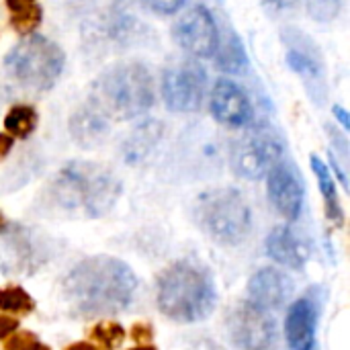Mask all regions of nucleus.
Returning a JSON list of instances; mask_svg holds the SVG:
<instances>
[{
	"instance_id": "nucleus-20",
	"label": "nucleus",
	"mask_w": 350,
	"mask_h": 350,
	"mask_svg": "<svg viewBox=\"0 0 350 350\" xmlns=\"http://www.w3.org/2000/svg\"><path fill=\"white\" fill-rule=\"evenodd\" d=\"M39 121V113L33 105H12L4 115V129L8 135L27 139L33 135Z\"/></svg>"
},
{
	"instance_id": "nucleus-2",
	"label": "nucleus",
	"mask_w": 350,
	"mask_h": 350,
	"mask_svg": "<svg viewBox=\"0 0 350 350\" xmlns=\"http://www.w3.org/2000/svg\"><path fill=\"white\" fill-rule=\"evenodd\" d=\"M156 306L162 316L176 324H195L209 318L217 306L211 271L193 258L168 265L156 281Z\"/></svg>"
},
{
	"instance_id": "nucleus-3",
	"label": "nucleus",
	"mask_w": 350,
	"mask_h": 350,
	"mask_svg": "<svg viewBox=\"0 0 350 350\" xmlns=\"http://www.w3.org/2000/svg\"><path fill=\"white\" fill-rule=\"evenodd\" d=\"M49 193L59 209L72 215L98 219L117 205L123 185L109 168L96 162L74 160L59 168L51 180Z\"/></svg>"
},
{
	"instance_id": "nucleus-21",
	"label": "nucleus",
	"mask_w": 350,
	"mask_h": 350,
	"mask_svg": "<svg viewBox=\"0 0 350 350\" xmlns=\"http://www.w3.org/2000/svg\"><path fill=\"white\" fill-rule=\"evenodd\" d=\"M0 312L6 316H29L35 312V299L21 285L0 287Z\"/></svg>"
},
{
	"instance_id": "nucleus-36",
	"label": "nucleus",
	"mask_w": 350,
	"mask_h": 350,
	"mask_svg": "<svg viewBox=\"0 0 350 350\" xmlns=\"http://www.w3.org/2000/svg\"><path fill=\"white\" fill-rule=\"evenodd\" d=\"M29 350H51V349H49L47 345H43L41 340H37V342H35V345H33Z\"/></svg>"
},
{
	"instance_id": "nucleus-26",
	"label": "nucleus",
	"mask_w": 350,
	"mask_h": 350,
	"mask_svg": "<svg viewBox=\"0 0 350 350\" xmlns=\"http://www.w3.org/2000/svg\"><path fill=\"white\" fill-rule=\"evenodd\" d=\"M39 338L29 330H14L4 338V350H29Z\"/></svg>"
},
{
	"instance_id": "nucleus-16",
	"label": "nucleus",
	"mask_w": 350,
	"mask_h": 350,
	"mask_svg": "<svg viewBox=\"0 0 350 350\" xmlns=\"http://www.w3.org/2000/svg\"><path fill=\"white\" fill-rule=\"evenodd\" d=\"M265 250L269 258L291 271H301L312 256L310 242L291 226L273 228L265 240Z\"/></svg>"
},
{
	"instance_id": "nucleus-35",
	"label": "nucleus",
	"mask_w": 350,
	"mask_h": 350,
	"mask_svg": "<svg viewBox=\"0 0 350 350\" xmlns=\"http://www.w3.org/2000/svg\"><path fill=\"white\" fill-rule=\"evenodd\" d=\"M64 350H98V347H94L92 342H86V340H80V342H74L70 347H66Z\"/></svg>"
},
{
	"instance_id": "nucleus-10",
	"label": "nucleus",
	"mask_w": 350,
	"mask_h": 350,
	"mask_svg": "<svg viewBox=\"0 0 350 350\" xmlns=\"http://www.w3.org/2000/svg\"><path fill=\"white\" fill-rule=\"evenodd\" d=\"M283 160L281 142L265 131H250L232 146L230 162L238 176L246 180L265 178Z\"/></svg>"
},
{
	"instance_id": "nucleus-19",
	"label": "nucleus",
	"mask_w": 350,
	"mask_h": 350,
	"mask_svg": "<svg viewBox=\"0 0 350 350\" xmlns=\"http://www.w3.org/2000/svg\"><path fill=\"white\" fill-rule=\"evenodd\" d=\"M213 57H215V64L221 72L240 76V74H246V70H248V55L244 51V45H242L240 37L232 31L224 41L219 37V43H217Z\"/></svg>"
},
{
	"instance_id": "nucleus-11",
	"label": "nucleus",
	"mask_w": 350,
	"mask_h": 350,
	"mask_svg": "<svg viewBox=\"0 0 350 350\" xmlns=\"http://www.w3.org/2000/svg\"><path fill=\"white\" fill-rule=\"evenodd\" d=\"M174 39L193 57H213L219 43V29L211 10L203 4L189 8L174 25Z\"/></svg>"
},
{
	"instance_id": "nucleus-13",
	"label": "nucleus",
	"mask_w": 350,
	"mask_h": 350,
	"mask_svg": "<svg viewBox=\"0 0 350 350\" xmlns=\"http://www.w3.org/2000/svg\"><path fill=\"white\" fill-rule=\"evenodd\" d=\"M320 320V299L316 291L295 299L285 316V340L291 350H316V332Z\"/></svg>"
},
{
	"instance_id": "nucleus-31",
	"label": "nucleus",
	"mask_w": 350,
	"mask_h": 350,
	"mask_svg": "<svg viewBox=\"0 0 350 350\" xmlns=\"http://www.w3.org/2000/svg\"><path fill=\"white\" fill-rule=\"evenodd\" d=\"M12 148H14V137L8 133H0V162L12 152Z\"/></svg>"
},
{
	"instance_id": "nucleus-12",
	"label": "nucleus",
	"mask_w": 350,
	"mask_h": 350,
	"mask_svg": "<svg viewBox=\"0 0 350 350\" xmlns=\"http://www.w3.org/2000/svg\"><path fill=\"white\" fill-rule=\"evenodd\" d=\"M293 291H295V283L285 271H279L275 267H265L250 277L246 285V301L258 310L273 314L291 299Z\"/></svg>"
},
{
	"instance_id": "nucleus-25",
	"label": "nucleus",
	"mask_w": 350,
	"mask_h": 350,
	"mask_svg": "<svg viewBox=\"0 0 350 350\" xmlns=\"http://www.w3.org/2000/svg\"><path fill=\"white\" fill-rule=\"evenodd\" d=\"M308 12L318 23L334 21L342 10V0H306Z\"/></svg>"
},
{
	"instance_id": "nucleus-32",
	"label": "nucleus",
	"mask_w": 350,
	"mask_h": 350,
	"mask_svg": "<svg viewBox=\"0 0 350 350\" xmlns=\"http://www.w3.org/2000/svg\"><path fill=\"white\" fill-rule=\"evenodd\" d=\"M332 111H334V117H336V119H338V121L342 123V127H345V129L349 131V129H350L349 111H347L345 107H340V105H334V109H332Z\"/></svg>"
},
{
	"instance_id": "nucleus-9",
	"label": "nucleus",
	"mask_w": 350,
	"mask_h": 350,
	"mask_svg": "<svg viewBox=\"0 0 350 350\" xmlns=\"http://www.w3.org/2000/svg\"><path fill=\"white\" fill-rule=\"evenodd\" d=\"M207 92V74L197 62H178L162 74V98L172 113H195Z\"/></svg>"
},
{
	"instance_id": "nucleus-37",
	"label": "nucleus",
	"mask_w": 350,
	"mask_h": 350,
	"mask_svg": "<svg viewBox=\"0 0 350 350\" xmlns=\"http://www.w3.org/2000/svg\"><path fill=\"white\" fill-rule=\"evenodd\" d=\"M129 350H158L156 347H152V345H137V347H133V349Z\"/></svg>"
},
{
	"instance_id": "nucleus-38",
	"label": "nucleus",
	"mask_w": 350,
	"mask_h": 350,
	"mask_svg": "<svg viewBox=\"0 0 350 350\" xmlns=\"http://www.w3.org/2000/svg\"><path fill=\"white\" fill-rule=\"evenodd\" d=\"M6 226H8V221H6V217H4V215L0 213V234H2L4 230H6Z\"/></svg>"
},
{
	"instance_id": "nucleus-5",
	"label": "nucleus",
	"mask_w": 350,
	"mask_h": 350,
	"mask_svg": "<svg viewBox=\"0 0 350 350\" xmlns=\"http://www.w3.org/2000/svg\"><path fill=\"white\" fill-rule=\"evenodd\" d=\"M193 219L201 232L224 246L242 244L254 221L248 201L232 187L201 193L193 203Z\"/></svg>"
},
{
	"instance_id": "nucleus-28",
	"label": "nucleus",
	"mask_w": 350,
	"mask_h": 350,
	"mask_svg": "<svg viewBox=\"0 0 350 350\" xmlns=\"http://www.w3.org/2000/svg\"><path fill=\"white\" fill-rule=\"evenodd\" d=\"M129 336H131V340L137 342V345H150V342L154 340L156 332H154V326H152L150 322H137V324L131 326Z\"/></svg>"
},
{
	"instance_id": "nucleus-4",
	"label": "nucleus",
	"mask_w": 350,
	"mask_h": 350,
	"mask_svg": "<svg viewBox=\"0 0 350 350\" xmlns=\"http://www.w3.org/2000/svg\"><path fill=\"white\" fill-rule=\"evenodd\" d=\"M154 80L142 64L113 66L94 82L92 103L107 117L135 119L146 115L154 107Z\"/></svg>"
},
{
	"instance_id": "nucleus-27",
	"label": "nucleus",
	"mask_w": 350,
	"mask_h": 350,
	"mask_svg": "<svg viewBox=\"0 0 350 350\" xmlns=\"http://www.w3.org/2000/svg\"><path fill=\"white\" fill-rule=\"evenodd\" d=\"M142 4L156 12V14H162V16H168V14H174L183 8L185 0H142Z\"/></svg>"
},
{
	"instance_id": "nucleus-18",
	"label": "nucleus",
	"mask_w": 350,
	"mask_h": 350,
	"mask_svg": "<svg viewBox=\"0 0 350 350\" xmlns=\"http://www.w3.org/2000/svg\"><path fill=\"white\" fill-rule=\"evenodd\" d=\"M310 164H312V170H314V174L318 178V185H320V191H322V197H324V205H326L328 219L332 224H336V226H342L345 224V211H342V205H340V199H338V191H336L334 176L330 174V168L316 154L310 156Z\"/></svg>"
},
{
	"instance_id": "nucleus-29",
	"label": "nucleus",
	"mask_w": 350,
	"mask_h": 350,
	"mask_svg": "<svg viewBox=\"0 0 350 350\" xmlns=\"http://www.w3.org/2000/svg\"><path fill=\"white\" fill-rule=\"evenodd\" d=\"M14 330H18V320L6 316V314H0V340H4L8 334H12Z\"/></svg>"
},
{
	"instance_id": "nucleus-6",
	"label": "nucleus",
	"mask_w": 350,
	"mask_h": 350,
	"mask_svg": "<svg viewBox=\"0 0 350 350\" xmlns=\"http://www.w3.org/2000/svg\"><path fill=\"white\" fill-rule=\"evenodd\" d=\"M64 64V49L43 35H29L4 57L8 74L31 90H49L62 76Z\"/></svg>"
},
{
	"instance_id": "nucleus-30",
	"label": "nucleus",
	"mask_w": 350,
	"mask_h": 350,
	"mask_svg": "<svg viewBox=\"0 0 350 350\" xmlns=\"http://www.w3.org/2000/svg\"><path fill=\"white\" fill-rule=\"evenodd\" d=\"M187 350H226L224 347H219L215 340H209V338H201V340H195L191 342Z\"/></svg>"
},
{
	"instance_id": "nucleus-14",
	"label": "nucleus",
	"mask_w": 350,
	"mask_h": 350,
	"mask_svg": "<svg viewBox=\"0 0 350 350\" xmlns=\"http://www.w3.org/2000/svg\"><path fill=\"white\" fill-rule=\"evenodd\" d=\"M209 109L215 121L226 127H246L252 121V105L248 94L232 80H217L211 88Z\"/></svg>"
},
{
	"instance_id": "nucleus-8",
	"label": "nucleus",
	"mask_w": 350,
	"mask_h": 350,
	"mask_svg": "<svg viewBox=\"0 0 350 350\" xmlns=\"http://www.w3.org/2000/svg\"><path fill=\"white\" fill-rule=\"evenodd\" d=\"M228 336L238 350H279L273 314L258 310L248 301L238 304L228 316Z\"/></svg>"
},
{
	"instance_id": "nucleus-23",
	"label": "nucleus",
	"mask_w": 350,
	"mask_h": 350,
	"mask_svg": "<svg viewBox=\"0 0 350 350\" xmlns=\"http://www.w3.org/2000/svg\"><path fill=\"white\" fill-rule=\"evenodd\" d=\"M160 137V125L156 121L144 123L139 129H135V135L127 142V158L135 160L139 156H144V152H148Z\"/></svg>"
},
{
	"instance_id": "nucleus-34",
	"label": "nucleus",
	"mask_w": 350,
	"mask_h": 350,
	"mask_svg": "<svg viewBox=\"0 0 350 350\" xmlns=\"http://www.w3.org/2000/svg\"><path fill=\"white\" fill-rule=\"evenodd\" d=\"M291 2L293 0H262V4L271 10H285L291 6Z\"/></svg>"
},
{
	"instance_id": "nucleus-33",
	"label": "nucleus",
	"mask_w": 350,
	"mask_h": 350,
	"mask_svg": "<svg viewBox=\"0 0 350 350\" xmlns=\"http://www.w3.org/2000/svg\"><path fill=\"white\" fill-rule=\"evenodd\" d=\"M4 2H6L10 12H18L23 8H29L31 4H35V0H4Z\"/></svg>"
},
{
	"instance_id": "nucleus-17",
	"label": "nucleus",
	"mask_w": 350,
	"mask_h": 350,
	"mask_svg": "<svg viewBox=\"0 0 350 350\" xmlns=\"http://www.w3.org/2000/svg\"><path fill=\"white\" fill-rule=\"evenodd\" d=\"M111 129L109 117L90 100L82 105L72 117H70V133L74 142L82 148H96L100 146Z\"/></svg>"
},
{
	"instance_id": "nucleus-22",
	"label": "nucleus",
	"mask_w": 350,
	"mask_h": 350,
	"mask_svg": "<svg viewBox=\"0 0 350 350\" xmlns=\"http://www.w3.org/2000/svg\"><path fill=\"white\" fill-rule=\"evenodd\" d=\"M90 338L98 345V350H115L125 340V328L113 320H100L90 328Z\"/></svg>"
},
{
	"instance_id": "nucleus-24",
	"label": "nucleus",
	"mask_w": 350,
	"mask_h": 350,
	"mask_svg": "<svg viewBox=\"0 0 350 350\" xmlns=\"http://www.w3.org/2000/svg\"><path fill=\"white\" fill-rule=\"evenodd\" d=\"M41 21H43V8L35 2V4H31L29 8H23V10H18V12H12V16H10V27H12L18 35L29 37V35H33V33L39 29Z\"/></svg>"
},
{
	"instance_id": "nucleus-15",
	"label": "nucleus",
	"mask_w": 350,
	"mask_h": 350,
	"mask_svg": "<svg viewBox=\"0 0 350 350\" xmlns=\"http://www.w3.org/2000/svg\"><path fill=\"white\" fill-rule=\"evenodd\" d=\"M267 195L275 209L289 221H295L304 209V185L297 172L283 160L267 174Z\"/></svg>"
},
{
	"instance_id": "nucleus-1",
	"label": "nucleus",
	"mask_w": 350,
	"mask_h": 350,
	"mask_svg": "<svg viewBox=\"0 0 350 350\" xmlns=\"http://www.w3.org/2000/svg\"><path fill=\"white\" fill-rule=\"evenodd\" d=\"M137 287L139 281L131 267L109 254L80 260L62 281L64 297L80 318H107L125 312Z\"/></svg>"
},
{
	"instance_id": "nucleus-7",
	"label": "nucleus",
	"mask_w": 350,
	"mask_h": 350,
	"mask_svg": "<svg viewBox=\"0 0 350 350\" xmlns=\"http://www.w3.org/2000/svg\"><path fill=\"white\" fill-rule=\"evenodd\" d=\"M283 41L287 45V64L289 68L304 80L308 94L314 103L324 105L328 96V82H326V66L320 53V47L312 37H308L299 29H285Z\"/></svg>"
}]
</instances>
